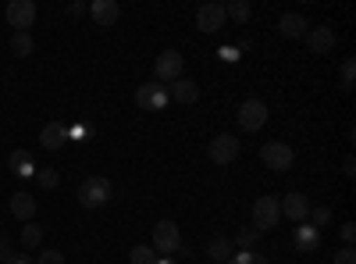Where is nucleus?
<instances>
[{
    "label": "nucleus",
    "mask_w": 356,
    "mask_h": 264,
    "mask_svg": "<svg viewBox=\"0 0 356 264\" xmlns=\"http://www.w3.org/2000/svg\"><path fill=\"white\" fill-rule=\"evenodd\" d=\"M157 264H175V261H168V257H157Z\"/></svg>",
    "instance_id": "obj_39"
},
{
    "label": "nucleus",
    "mask_w": 356,
    "mask_h": 264,
    "mask_svg": "<svg viewBox=\"0 0 356 264\" xmlns=\"http://www.w3.org/2000/svg\"><path fill=\"white\" fill-rule=\"evenodd\" d=\"M150 247L157 250V257H168V254H175L178 247H182V232H178V225L171 218H161L154 225V243Z\"/></svg>",
    "instance_id": "obj_2"
},
{
    "label": "nucleus",
    "mask_w": 356,
    "mask_h": 264,
    "mask_svg": "<svg viewBox=\"0 0 356 264\" xmlns=\"http://www.w3.org/2000/svg\"><path fill=\"white\" fill-rule=\"evenodd\" d=\"M232 254H235V243H232L228 236H214L211 243H207V257H211V261H218V264H225Z\"/></svg>",
    "instance_id": "obj_20"
},
{
    "label": "nucleus",
    "mask_w": 356,
    "mask_h": 264,
    "mask_svg": "<svg viewBox=\"0 0 356 264\" xmlns=\"http://www.w3.org/2000/svg\"><path fill=\"white\" fill-rule=\"evenodd\" d=\"M339 86H342L346 93H349L353 86H356V61H353V57H346V61H342V68H339Z\"/></svg>",
    "instance_id": "obj_24"
},
{
    "label": "nucleus",
    "mask_w": 356,
    "mask_h": 264,
    "mask_svg": "<svg viewBox=\"0 0 356 264\" xmlns=\"http://www.w3.org/2000/svg\"><path fill=\"white\" fill-rule=\"evenodd\" d=\"M36 264H65V254H61V250H43V254L36 257Z\"/></svg>",
    "instance_id": "obj_30"
},
{
    "label": "nucleus",
    "mask_w": 356,
    "mask_h": 264,
    "mask_svg": "<svg viewBox=\"0 0 356 264\" xmlns=\"http://www.w3.org/2000/svg\"><path fill=\"white\" fill-rule=\"evenodd\" d=\"M225 264H267V257L257 254V250H235Z\"/></svg>",
    "instance_id": "obj_26"
},
{
    "label": "nucleus",
    "mask_w": 356,
    "mask_h": 264,
    "mask_svg": "<svg viewBox=\"0 0 356 264\" xmlns=\"http://www.w3.org/2000/svg\"><path fill=\"white\" fill-rule=\"evenodd\" d=\"M36 183H40L43 189H54L57 183H61V175H57L54 168H36Z\"/></svg>",
    "instance_id": "obj_29"
},
{
    "label": "nucleus",
    "mask_w": 356,
    "mask_h": 264,
    "mask_svg": "<svg viewBox=\"0 0 356 264\" xmlns=\"http://www.w3.org/2000/svg\"><path fill=\"white\" fill-rule=\"evenodd\" d=\"M11 215H15L18 222H33V218H36V200L29 196V193H15V196H11Z\"/></svg>",
    "instance_id": "obj_19"
},
{
    "label": "nucleus",
    "mask_w": 356,
    "mask_h": 264,
    "mask_svg": "<svg viewBox=\"0 0 356 264\" xmlns=\"http://www.w3.org/2000/svg\"><path fill=\"white\" fill-rule=\"evenodd\" d=\"M8 168H11V175H18V179H36V157L29 150H11Z\"/></svg>",
    "instance_id": "obj_15"
},
{
    "label": "nucleus",
    "mask_w": 356,
    "mask_h": 264,
    "mask_svg": "<svg viewBox=\"0 0 356 264\" xmlns=\"http://www.w3.org/2000/svg\"><path fill=\"white\" fill-rule=\"evenodd\" d=\"M282 218V200L278 196H260L253 203V228L257 232H267V228H275Z\"/></svg>",
    "instance_id": "obj_4"
},
{
    "label": "nucleus",
    "mask_w": 356,
    "mask_h": 264,
    "mask_svg": "<svg viewBox=\"0 0 356 264\" xmlns=\"http://www.w3.org/2000/svg\"><path fill=\"white\" fill-rule=\"evenodd\" d=\"M111 196H114V186L104 179V175H89V179H82V186H79V203L89 208V211L111 203Z\"/></svg>",
    "instance_id": "obj_1"
},
{
    "label": "nucleus",
    "mask_w": 356,
    "mask_h": 264,
    "mask_svg": "<svg viewBox=\"0 0 356 264\" xmlns=\"http://www.w3.org/2000/svg\"><path fill=\"white\" fill-rule=\"evenodd\" d=\"M168 86L164 82H143L139 90H136V107H143V111H164L168 107Z\"/></svg>",
    "instance_id": "obj_5"
},
{
    "label": "nucleus",
    "mask_w": 356,
    "mask_h": 264,
    "mask_svg": "<svg viewBox=\"0 0 356 264\" xmlns=\"http://www.w3.org/2000/svg\"><path fill=\"white\" fill-rule=\"evenodd\" d=\"M4 15H8V22H11L15 33H29V29H33V22H36V4H33V0H11Z\"/></svg>",
    "instance_id": "obj_10"
},
{
    "label": "nucleus",
    "mask_w": 356,
    "mask_h": 264,
    "mask_svg": "<svg viewBox=\"0 0 356 264\" xmlns=\"http://www.w3.org/2000/svg\"><path fill=\"white\" fill-rule=\"evenodd\" d=\"M307 18L303 15H296V11H289V15H282V22H278V33L285 36V40H300V36H307Z\"/></svg>",
    "instance_id": "obj_17"
},
{
    "label": "nucleus",
    "mask_w": 356,
    "mask_h": 264,
    "mask_svg": "<svg viewBox=\"0 0 356 264\" xmlns=\"http://www.w3.org/2000/svg\"><path fill=\"white\" fill-rule=\"evenodd\" d=\"M86 11H89V4H82V0H79V4H68V15L72 18H82Z\"/></svg>",
    "instance_id": "obj_36"
},
{
    "label": "nucleus",
    "mask_w": 356,
    "mask_h": 264,
    "mask_svg": "<svg viewBox=\"0 0 356 264\" xmlns=\"http://www.w3.org/2000/svg\"><path fill=\"white\" fill-rule=\"evenodd\" d=\"M307 215H310V200L303 193H285L282 196V218L300 225V222H307Z\"/></svg>",
    "instance_id": "obj_12"
},
{
    "label": "nucleus",
    "mask_w": 356,
    "mask_h": 264,
    "mask_svg": "<svg viewBox=\"0 0 356 264\" xmlns=\"http://www.w3.org/2000/svg\"><path fill=\"white\" fill-rule=\"evenodd\" d=\"M260 161L271 168V171H289L292 161H296V154H292V146H289V143L271 139V143H264V146H260Z\"/></svg>",
    "instance_id": "obj_6"
},
{
    "label": "nucleus",
    "mask_w": 356,
    "mask_h": 264,
    "mask_svg": "<svg viewBox=\"0 0 356 264\" xmlns=\"http://www.w3.org/2000/svg\"><path fill=\"white\" fill-rule=\"evenodd\" d=\"M342 175H346V179H353V175H356V161H353V154H346V161H342Z\"/></svg>",
    "instance_id": "obj_35"
},
{
    "label": "nucleus",
    "mask_w": 356,
    "mask_h": 264,
    "mask_svg": "<svg viewBox=\"0 0 356 264\" xmlns=\"http://www.w3.org/2000/svg\"><path fill=\"white\" fill-rule=\"evenodd\" d=\"M168 97L178 100V104H196V100H200V86H196L193 79H175V82L168 86Z\"/></svg>",
    "instance_id": "obj_16"
},
{
    "label": "nucleus",
    "mask_w": 356,
    "mask_h": 264,
    "mask_svg": "<svg viewBox=\"0 0 356 264\" xmlns=\"http://www.w3.org/2000/svg\"><path fill=\"white\" fill-rule=\"evenodd\" d=\"M239 54H243L239 47H221V50H218V57H221L225 65H235V61H239Z\"/></svg>",
    "instance_id": "obj_31"
},
{
    "label": "nucleus",
    "mask_w": 356,
    "mask_h": 264,
    "mask_svg": "<svg viewBox=\"0 0 356 264\" xmlns=\"http://www.w3.org/2000/svg\"><path fill=\"white\" fill-rule=\"evenodd\" d=\"M11 254H15V250H11V243H8L4 236H0V264H4V261H8Z\"/></svg>",
    "instance_id": "obj_37"
},
{
    "label": "nucleus",
    "mask_w": 356,
    "mask_h": 264,
    "mask_svg": "<svg viewBox=\"0 0 356 264\" xmlns=\"http://www.w3.org/2000/svg\"><path fill=\"white\" fill-rule=\"evenodd\" d=\"M307 50H310V54H328V50H335V29H332V25H314V29H307Z\"/></svg>",
    "instance_id": "obj_11"
},
{
    "label": "nucleus",
    "mask_w": 356,
    "mask_h": 264,
    "mask_svg": "<svg viewBox=\"0 0 356 264\" xmlns=\"http://www.w3.org/2000/svg\"><path fill=\"white\" fill-rule=\"evenodd\" d=\"M43 243V228L36 222H25L22 225V250H36Z\"/></svg>",
    "instance_id": "obj_21"
},
{
    "label": "nucleus",
    "mask_w": 356,
    "mask_h": 264,
    "mask_svg": "<svg viewBox=\"0 0 356 264\" xmlns=\"http://www.w3.org/2000/svg\"><path fill=\"white\" fill-rule=\"evenodd\" d=\"M33 50H36V43H33V36H29V33H15L11 36V54L15 57H29Z\"/></svg>",
    "instance_id": "obj_23"
},
{
    "label": "nucleus",
    "mask_w": 356,
    "mask_h": 264,
    "mask_svg": "<svg viewBox=\"0 0 356 264\" xmlns=\"http://www.w3.org/2000/svg\"><path fill=\"white\" fill-rule=\"evenodd\" d=\"M239 129L243 132H260L264 125H267V104L264 100H257V97H250V100H243L239 104Z\"/></svg>",
    "instance_id": "obj_3"
},
{
    "label": "nucleus",
    "mask_w": 356,
    "mask_h": 264,
    "mask_svg": "<svg viewBox=\"0 0 356 264\" xmlns=\"http://www.w3.org/2000/svg\"><path fill=\"white\" fill-rule=\"evenodd\" d=\"M89 15H93V22L100 29H111L118 18H122V4H118V0H93V4H89Z\"/></svg>",
    "instance_id": "obj_13"
},
{
    "label": "nucleus",
    "mask_w": 356,
    "mask_h": 264,
    "mask_svg": "<svg viewBox=\"0 0 356 264\" xmlns=\"http://www.w3.org/2000/svg\"><path fill=\"white\" fill-rule=\"evenodd\" d=\"M40 143L47 146V150H61V146L68 143V125L65 122H47L40 129Z\"/></svg>",
    "instance_id": "obj_14"
},
{
    "label": "nucleus",
    "mask_w": 356,
    "mask_h": 264,
    "mask_svg": "<svg viewBox=\"0 0 356 264\" xmlns=\"http://www.w3.org/2000/svg\"><path fill=\"white\" fill-rule=\"evenodd\" d=\"M225 4H218V0H207V4L196 8V29L200 33H221L225 29Z\"/></svg>",
    "instance_id": "obj_7"
},
{
    "label": "nucleus",
    "mask_w": 356,
    "mask_h": 264,
    "mask_svg": "<svg viewBox=\"0 0 356 264\" xmlns=\"http://www.w3.org/2000/svg\"><path fill=\"white\" fill-rule=\"evenodd\" d=\"M182 68H186V57L178 54V50H161L157 61H154L157 82H175V79H182Z\"/></svg>",
    "instance_id": "obj_9"
},
{
    "label": "nucleus",
    "mask_w": 356,
    "mask_h": 264,
    "mask_svg": "<svg viewBox=\"0 0 356 264\" xmlns=\"http://www.w3.org/2000/svg\"><path fill=\"white\" fill-rule=\"evenodd\" d=\"M232 243H235V247H243V250H253V247L260 243V232H257L253 225H246V228H239V236H235Z\"/></svg>",
    "instance_id": "obj_25"
},
{
    "label": "nucleus",
    "mask_w": 356,
    "mask_h": 264,
    "mask_svg": "<svg viewBox=\"0 0 356 264\" xmlns=\"http://www.w3.org/2000/svg\"><path fill=\"white\" fill-rule=\"evenodd\" d=\"M307 222L314 225V228H324L332 222V208H310V215H307Z\"/></svg>",
    "instance_id": "obj_28"
},
{
    "label": "nucleus",
    "mask_w": 356,
    "mask_h": 264,
    "mask_svg": "<svg viewBox=\"0 0 356 264\" xmlns=\"http://www.w3.org/2000/svg\"><path fill=\"white\" fill-rule=\"evenodd\" d=\"M4 264H36V261H33V257H25V254H11Z\"/></svg>",
    "instance_id": "obj_38"
},
{
    "label": "nucleus",
    "mask_w": 356,
    "mask_h": 264,
    "mask_svg": "<svg viewBox=\"0 0 356 264\" xmlns=\"http://www.w3.org/2000/svg\"><path fill=\"white\" fill-rule=\"evenodd\" d=\"M86 136H89V125H82V122L68 125V139H86Z\"/></svg>",
    "instance_id": "obj_34"
},
{
    "label": "nucleus",
    "mask_w": 356,
    "mask_h": 264,
    "mask_svg": "<svg viewBox=\"0 0 356 264\" xmlns=\"http://www.w3.org/2000/svg\"><path fill=\"white\" fill-rule=\"evenodd\" d=\"M332 264H356V250H353V247H342V250L335 254Z\"/></svg>",
    "instance_id": "obj_33"
},
{
    "label": "nucleus",
    "mask_w": 356,
    "mask_h": 264,
    "mask_svg": "<svg viewBox=\"0 0 356 264\" xmlns=\"http://www.w3.org/2000/svg\"><path fill=\"white\" fill-rule=\"evenodd\" d=\"M239 150H243V143L235 139L232 132L214 136V139H211V146H207V154H211V161H214V164H232L235 157H239Z\"/></svg>",
    "instance_id": "obj_8"
},
{
    "label": "nucleus",
    "mask_w": 356,
    "mask_h": 264,
    "mask_svg": "<svg viewBox=\"0 0 356 264\" xmlns=\"http://www.w3.org/2000/svg\"><path fill=\"white\" fill-rule=\"evenodd\" d=\"M321 247V228H314L310 222H300V228H296V250H317Z\"/></svg>",
    "instance_id": "obj_18"
},
{
    "label": "nucleus",
    "mask_w": 356,
    "mask_h": 264,
    "mask_svg": "<svg viewBox=\"0 0 356 264\" xmlns=\"http://www.w3.org/2000/svg\"><path fill=\"white\" fill-rule=\"evenodd\" d=\"M225 18L246 25L250 22V4H246V0H232V4H225Z\"/></svg>",
    "instance_id": "obj_22"
},
{
    "label": "nucleus",
    "mask_w": 356,
    "mask_h": 264,
    "mask_svg": "<svg viewBox=\"0 0 356 264\" xmlns=\"http://www.w3.org/2000/svg\"><path fill=\"white\" fill-rule=\"evenodd\" d=\"M339 236H342V243H346V247H353V243H356V225H353V222H346V225L339 228Z\"/></svg>",
    "instance_id": "obj_32"
},
{
    "label": "nucleus",
    "mask_w": 356,
    "mask_h": 264,
    "mask_svg": "<svg viewBox=\"0 0 356 264\" xmlns=\"http://www.w3.org/2000/svg\"><path fill=\"white\" fill-rule=\"evenodd\" d=\"M129 261H132V264H157V250H154V247H132Z\"/></svg>",
    "instance_id": "obj_27"
}]
</instances>
